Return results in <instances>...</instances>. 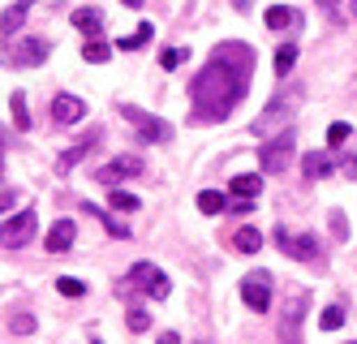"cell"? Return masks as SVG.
<instances>
[{
  "mask_svg": "<svg viewBox=\"0 0 357 344\" xmlns=\"http://www.w3.org/2000/svg\"><path fill=\"white\" fill-rule=\"evenodd\" d=\"M224 207H228V198H224L220 190H202V194H198V211H202V216H220Z\"/></svg>",
  "mask_w": 357,
  "mask_h": 344,
  "instance_id": "23",
  "label": "cell"
},
{
  "mask_svg": "<svg viewBox=\"0 0 357 344\" xmlns=\"http://www.w3.org/2000/svg\"><path fill=\"white\" fill-rule=\"evenodd\" d=\"M35 228H39V216L31 207H22L13 220H0V250H22L35 237Z\"/></svg>",
  "mask_w": 357,
  "mask_h": 344,
  "instance_id": "5",
  "label": "cell"
},
{
  "mask_svg": "<svg viewBox=\"0 0 357 344\" xmlns=\"http://www.w3.org/2000/svg\"><path fill=\"white\" fill-rule=\"evenodd\" d=\"M344 138H349V121H336V125L327 129V147H340Z\"/></svg>",
  "mask_w": 357,
  "mask_h": 344,
  "instance_id": "31",
  "label": "cell"
},
{
  "mask_svg": "<svg viewBox=\"0 0 357 344\" xmlns=\"http://www.w3.org/2000/svg\"><path fill=\"white\" fill-rule=\"evenodd\" d=\"M86 117V103L78 95H56L52 99V121L56 125H73V121H82Z\"/></svg>",
  "mask_w": 357,
  "mask_h": 344,
  "instance_id": "11",
  "label": "cell"
},
{
  "mask_svg": "<svg viewBox=\"0 0 357 344\" xmlns=\"http://www.w3.org/2000/svg\"><path fill=\"white\" fill-rule=\"evenodd\" d=\"M293 108H297V91H280V95H275V99L267 103V108H263L259 117H254V125H250V134L267 142V138L275 134V129H284V125H289Z\"/></svg>",
  "mask_w": 357,
  "mask_h": 344,
  "instance_id": "2",
  "label": "cell"
},
{
  "mask_svg": "<svg viewBox=\"0 0 357 344\" xmlns=\"http://www.w3.org/2000/svg\"><path fill=\"white\" fill-rule=\"evenodd\" d=\"M108 202H112V211H138L142 202H138V194H125V190H112L108 194Z\"/></svg>",
  "mask_w": 357,
  "mask_h": 344,
  "instance_id": "27",
  "label": "cell"
},
{
  "mask_svg": "<svg viewBox=\"0 0 357 344\" xmlns=\"http://www.w3.org/2000/svg\"><path fill=\"white\" fill-rule=\"evenodd\" d=\"M73 237H78V224H73V220H56L52 228H47V254H65L73 246Z\"/></svg>",
  "mask_w": 357,
  "mask_h": 344,
  "instance_id": "13",
  "label": "cell"
},
{
  "mask_svg": "<svg viewBox=\"0 0 357 344\" xmlns=\"http://www.w3.org/2000/svg\"><path fill=\"white\" fill-rule=\"evenodd\" d=\"M301 314H305V293H293L284 314H280V344H301Z\"/></svg>",
  "mask_w": 357,
  "mask_h": 344,
  "instance_id": "9",
  "label": "cell"
},
{
  "mask_svg": "<svg viewBox=\"0 0 357 344\" xmlns=\"http://www.w3.org/2000/svg\"><path fill=\"white\" fill-rule=\"evenodd\" d=\"M263 22L271 26V31H289V26H297V22H301V13H297V9H289V5H271V9L263 13Z\"/></svg>",
  "mask_w": 357,
  "mask_h": 344,
  "instance_id": "15",
  "label": "cell"
},
{
  "mask_svg": "<svg viewBox=\"0 0 357 344\" xmlns=\"http://www.w3.org/2000/svg\"><path fill=\"white\" fill-rule=\"evenodd\" d=\"M349 344H357V340H349Z\"/></svg>",
  "mask_w": 357,
  "mask_h": 344,
  "instance_id": "42",
  "label": "cell"
},
{
  "mask_svg": "<svg viewBox=\"0 0 357 344\" xmlns=\"http://www.w3.org/2000/svg\"><path fill=\"white\" fill-rule=\"evenodd\" d=\"M275 246L284 250L289 258H297V262H314L323 258V246H319V237L314 232H289V228H275Z\"/></svg>",
  "mask_w": 357,
  "mask_h": 344,
  "instance_id": "4",
  "label": "cell"
},
{
  "mask_svg": "<svg viewBox=\"0 0 357 344\" xmlns=\"http://www.w3.org/2000/svg\"><path fill=\"white\" fill-rule=\"evenodd\" d=\"M228 190H233L237 198H259V194H263V177H259V172H237Z\"/></svg>",
  "mask_w": 357,
  "mask_h": 344,
  "instance_id": "16",
  "label": "cell"
},
{
  "mask_svg": "<svg viewBox=\"0 0 357 344\" xmlns=\"http://www.w3.org/2000/svg\"><path fill=\"white\" fill-rule=\"evenodd\" d=\"M138 172H142V160H134V155H121V160L104 164L95 177L104 181V185H116V181H125V177H138Z\"/></svg>",
  "mask_w": 357,
  "mask_h": 344,
  "instance_id": "10",
  "label": "cell"
},
{
  "mask_svg": "<svg viewBox=\"0 0 357 344\" xmlns=\"http://www.w3.org/2000/svg\"><path fill=\"white\" fill-rule=\"evenodd\" d=\"M9 112H13V129H31V108H26V95L22 91L9 95Z\"/></svg>",
  "mask_w": 357,
  "mask_h": 344,
  "instance_id": "19",
  "label": "cell"
},
{
  "mask_svg": "<svg viewBox=\"0 0 357 344\" xmlns=\"http://www.w3.org/2000/svg\"><path fill=\"white\" fill-rule=\"evenodd\" d=\"M95 142H99V134H95V129H91V134H86V142H82V147H69V151L61 155V164H56V168H61V172H69V168L78 164V160H82V155H86V151H91Z\"/></svg>",
  "mask_w": 357,
  "mask_h": 344,
  "instance_id": "21",
  "label": "cell"
},
{
  "mask_svg": "<svg viewBox=\"0 0 357 344\" xmlns=\"http://www.w3.org/2000/svg\"><path fill=\"white\" fill-rule=\"evenodd\" d=\"M91 344H104V340H91Z\"/></svg>",
  "mask_w": 357,
  "mask_h": 344,
  "instance_id": "40",
  "label": "cell"
},
{
  "mask_svg": "<svg viewBox=\"0 0 357 344\" xmlns=\"http://www.w3.org/2000/svg\"><path fill=\"white\" fill-rule=\"evenodd\" d=\"M121 5H130V9H138V5H142V0H121Z\"/></svg>",
  "mask_w": 357,
  "mask_h": 344,
  "instance_id": "37",
  "label": "cell"
},
{
  "mask_svg": "<svg viewBox=\"0 0 357 344\" xmlns=\"http://www.w3.org/2000/svg\"><path fill=\"white\" fill-rule=\"evenodd\" d=\"M13 331L17 336H31L35 331V314H13Z\"/></svg>",
  "mask_w": 357,
  "mask_h": 344,
  "instance_id": "33",
  "label": "cell"
},
{
  "mask_svg": "<svg viewBox=\"0 0 357 344\" xmlns=\"http://www.w3.org/2000/svg\"><path fill=\"white\" fill-rule=\"evenodd\" d=\"M151 35H155V31H151V22H142V26H138L134 35H125V39H116V47H121V52H134V47H142V43H146Z\"/></svg>",
  "mask_w": 357,
  "mask_h": 344,
  "instance_id": "24",
  "label": "cell"
},
{
  "mask_svg": "<svg viewBox=\"0 0 357 344\" xmlns=\"http://www.w3.org/2000/svg\"><path fill=\"white\" fill-rule=\"evenodd\" d=\"M0 181H5V155H0Z\"/></svg>",
  "mask_w": 357,
  "mask_h": 344,
  "instance_id": "38",
  "label": "cell"
},
{
  "mask_svg": "<svg viewBox=\"0 0 357 344\" xmlns=\"http://www.w3.org/2000/svg\"><path fill=\"white\" fill-rule=\"evenodd\" d=\"M56 288H61L65 297H86V284H82V280H73V276H61Z\"/></svg>",
  "mask_w": 357,
  "mask_h": 344,
  "instance_id": "28",
  "label": "cell"
},
{
  "mask_svg": "<svg viewBox=\"0 0 357 344\" xmlns=\"http://www.w3.org/2000/svg\"><path fill=\"white\" fill-rule=\"evenodd\" d=\"M301 172H305V181H319L331 172V164L323 160V151H314V155H301Z\"/></svg>",
  "mask_w": 357,
  "mask_h": 344,
  "instance_id": "20",
  "label": "cell"
},
{
  "mask_svg": "<svg viewBox=\"0 0 357 344\" xmlns=\"http://www.w3.org/2000/svg\"><path fill=\"white\" fill-rule=\"evenodd\" d=\"M9 207H13V190H5V194H0V216H5Z\"/></svg>",
  "mask_w": 357,
  "mask_h": 344,
  "instance_id": "35",
  "label": "cell"
},
{
  "mask_svg": "<svg viewBox=\"0 0 357 344\" xmlns=\"http://www.w3.org/2000/svg\"><path fill=\"white\" fill-rule=\"evenodd\" d=\"M185 57H190V52H181V47H164V52H160V65H164V69H181Z\"/></svg>",
  "mask_w": 357,
  "mask_h": 344,
  "instance_id": "29",
  "label": "cell"
},
{
  "mask_svg": "<svg viewBox=\"0 0 357 344\" xmlns=\"http://www.w3.org/2000/svg\"><path fill=\"white\" fill-rule=\"evenodd\" d=\"M125 121H130L134 129H138V134L142 138H151V142H168L172 138V125H164L160 117H151V112H142V108H134V103H121V108H116Z\"/></svg>",
  "mask_w": 357,
  "mask_h": 344,
  "instance_id": "7",
  "label": "cell"
},
{
  "mask_svg": "<svg viewBox=\"0 0 357 344\" xmlns=\"http://www.w3.org/2000/svg\"><path fill=\"white\" fill-rule=\"evenodd\" d=\"M349 9H353V17H357V0H353V5H349Z\"/></svg>",
  "mask_w": 357,
  "mask_h": 344,
  "instance_id": "39",
  "label": "cell"
},
{
  "mask_svg": "<svg viewBox=\"0 0 357 344\" xmlns=\"http://www.w3.org/2000/svg\"><path fill=\"white\" fill-rule=\"evenodd\" d=\"M155 344H181V336H176V331H164V336H160Z\"/></svg>",
  "mask_w": 357,
  "mask_h": 344,
  "instance_id": "36",
  "label": "cell"
},
{
  "mask_svg": "<svg viewBox=\"0 0 357 344\" xmlns=\"http://www.w3.org/2000/svg\"><path fill=\"white\" fill-rule=\"evenodd\" d=\"M108 57H112V47H108L104 39H91V43L82 47V61H91V65H104Z\"/></svg>",
  "mask_w": 357,
  "mask_h": 344,
  "instance_id": "25",
  "label": "cell"
},
{
  "mask_svg": "<svg viewBox=\"0 0 357 344\" xmlns=\"http://www.w3.org/2000/svg\"><path fill=\"white\" fill-rule=\"evenodd\" d=\"M259 246H263V237H259V228H237L233 232V250H241V254H259Z\"/></svg>",
  "mask_w": 357,
  "mask_h": 344,
  "instance_id": "18",
  "label": "cell"
},
{
  "mask_svg": "<svg viewBox=\"0 0 357 344\" xmlns=\"http://www.w3.org/2000/svg\"><path fill=\"white\" fill-rule=\"evenodd\" d=\"M31 5H35V0H17V5H9L5 13H0V39H13L22 31V22H26Z\"/></svg>",
  "mask_w": 357,
  "mask_h": 344,
  "instance_id": "14",
  "label": "cell"
},
{
  "mask_svg": "<svg viewBox=\"0 0 357 344\" xmlns=\"http://www.w3.org/2000/svg\"><path fill=\"white\" fill-rule=\"evenodd\" d=\"M331 224H336V237L344 241V237H349V228H344V216H340V211H336V216H331Z\"/></svg>",
  "mask_w": 357,
  "mask_h": 344,
  "instance_id": "34",
  "label": "cell"
},
{
  "mask_svg": "<svg viewBox=\"0 0 357 344\" xmlns=\"http://www.w3.org/2000/svg\"><path fill=\"white\" fill-rule=\"evenodd\" d=\"M0 142H5V134H0Z\"/></svg>",
  "mask_w": 357,
  "mask_h": 344,
  "instance_id": "41",
  "label": "cell"
},
{
  "mask_svg": "<svg viewBox=\"0 0 357 344\" xmlns=\"http://www.w3.org/2000/svg\"><path fill=\"white\" fill-rule=\"evenodd\" d=\"M259 160H263V172H267V177H275V172H284V168H289V160H293V129H289V125L280 129L275 138L263 142Z\"/></svg>",
  "mask_w": 357,
  "mask_h": 344,
  "instance_id": "6",
  "label": "cell"
},
{
  "mask_svg": "<svg viewBox=\"0 0 357 344\" xmlns=\"http://www.w3.org/2000/svg\"><path fill=\"white\" fill-rule=\"evenodd\" d=\"M134 288H146L155 301H164L168 293H172V284H168V276L155 267V262H134V271L125 276V280H116V293H134Z\"/></svg>",
  "mask_w": 357,
  "mask_h": 344,
  "instance_id": "3",
  "label": "cell"
},
{
  "mask_svg": "<svg viewBox=\"0 0 357 344\" xmlns=\"http://www.w3.org/2000/svg\"><path fill=\"white\" fill-rule=\"evenodd\" d=\"M241 301L254 310V314H267L271 310V276L267 271H250L241 280Z\"/></svg>",
  "mask_w": 357,
  "mask_h": 344,
  "instance_id": "8",
  "label": "cell"
},
{
  "mask_svg": "<svg viewBox=\"0 0 357 344\" xmlns=\"http://www.w3.org/2000/svg\"><path fill=\"white\" fill-rule=\"evenodd\" d=\"M125 323H130V331H146L151 327V314L146 310H130V319H125Z\"/></svg>",
  "mask_w": 357,
  "mask_h": 344,
  "instance_id": "32",
  "label": "cell"
},
{
  "mask_svg": "<svg viewBox=\"0 0 357 344\" xmlns=\"http://www.w3.org/2000/svg\"><path fill=\"white\" fill-rule=\"evenodd\" d=\"M254 77V47L245 43H220L211 52V61L198 69L190 87V121L194 125H215L241 103L245 87Z\"/></svg>",
  "mask_w": 357,
  "mask_h": 344,
  "instance_id": "1",
  "label": "cell"
},
{
  "mask_svg": "<svg viewBox=\"0 0 357 344\" xmlns=\"http://www.w3.org/2000/svg\"><path fill=\"white\" fill-rule=\"evenodd\" d=\"M73 26H78L86 39H99V31H104V13L99 9H78L73 13Z\"/></svg>",
  "mask_w": 357,
  "mask_h": 344,
  "instance_id": "17",
  "label": "cell"
},
{
  "mask_svg": "<svg viewBox=\"0 0 357 344\" xmlns=\"http://www.w3.org/2000/svg\"><path fill=\"white\" fill-rule=\"evenodd\" d=\"M293 65H297V47H293V43H284V47L275 52V73H280V77H289V69H293Z\"/></svg>",
  "mask_w": 357,
  "mask_h": 344,
  "instance_id": "26",
  "label": "cell"
},
{
  "mask_svg": "<svg viewBox=\"0 0 357 344\" xmlns=\"http://www.w3.org/2000/svg\"><path fill=\"white\" fill-rule=\"evenodd\" d=\"M344 323V306H327L323 310V331H336Z\"/></svg>",
  "mask_w": 357,
  "mask_h": 344,
  "instance_id": "30",
  "label": "cell"
},
{
  "mask_svg": "<svg viewBox=\"0 0 357 344\" xmlns=\"http://www.w3.org/2000/svg\"><path fill=\"white\" fill-rule=\"evenodd\" d=\"M43 57H47V39H22V43L13 47V57H9V61L22 65V69H35Z\"/></svg>",
  "mask_w": 357,
  "mask_h": 344,
  "instance_id": "12",
  "label": "cell"
},
{
  "mask_svg": "<svg viewBox=\"0 0 357 344\" xmlns=\"http://www.w3.org/2000/svg\"><path fill=\"white\" fill-rule=\"evenodd\" d=\"M82 211H86V216H95L99 224H104V228L116 237V241H130V228H125V224H116V220L108 216V211H99V207H82Z\"/></svg>",
  "mask_w": 357,
  "mask_h": 344,
  "instance_id": "22",
  "label": "cell"
}]
</instances>
